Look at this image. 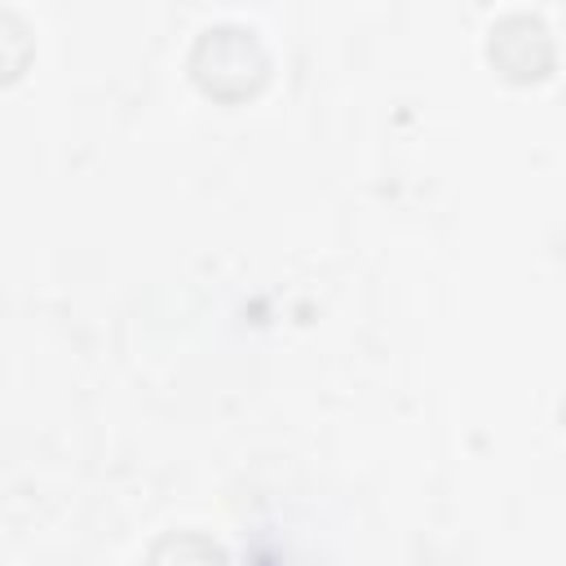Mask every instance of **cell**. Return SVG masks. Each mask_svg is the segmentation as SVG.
Masks as SVG:
<instances>
[{"instance_id": "cell-4", "label": "cell", "mask_w": 566, "mask_h": 566, "mask_svg": "<svg viewBox=\"0 0 566 566\" xmlns=\"http://www.w3.org/2000/svg\"><path fill=\"white\" fill-rule=\"evenodd\" d=\"M31 62V31L13 9H0V80L22 75Z\"/></svg>"}, {"instance_id": "cell-3", "label": "cell", "mask_w": 566, "mask_h": 566, "mask_svg": "<svg viewBox=\"0 0 566 566\" xmlns=\"http://www.w3.org/2000/svg\"><path fill=\"white\" fill-rule=\"evenodd\" d=\"M146 566H226V553H221V544H212L199 531H177L150 548Z\"/></svg>"}, {"instance_id": "cell-2", "label": "cell", "mask_w": 566, "mask_h": 566, "mask_svg": "<svg viewBox=\"0 0 566 566\" xmlns=\"http://www.w3.org/2000/svg\"><path fill=\"white\" fill-rule=\"evenodd\" d=\"M491 62L513 80H539L553 66V40L548 27L531 13H509L491 27Z\"/></svg>"}, {"instance_id": "cell-1", "label": "cell", "mask_w": 566, "mask_h": 566, "mask_svg": "<svg viewBox=\"0 0 566 566\" xmlns=\"http://www.w3.org/2000/svg\"><path fill=\"white\" fill-rule=\"evenodd\" d=\"M190 71H195L203 93L234 102V97H248L265 84L270 53H265V44L256 40L252 27L217 22V27L199 31V40L190 49Z\"/></svg>"}]
</instances>
